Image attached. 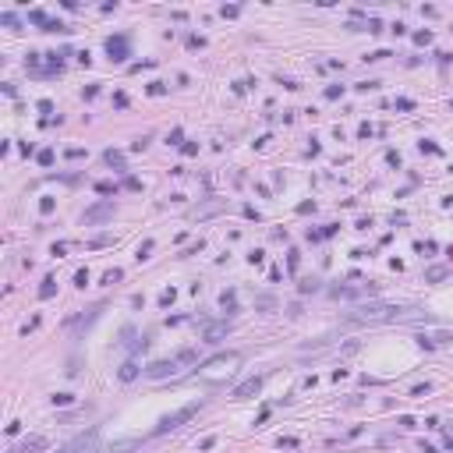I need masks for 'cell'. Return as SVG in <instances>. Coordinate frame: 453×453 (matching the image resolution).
I'll return each mask as SVG.
<instances>
[{"label":"cell","mask_w":453,"mask_h":453,"mask_svg":"<svg viewBox=\"0 0 453 453\" xmlns=\"http://www.w3.org/2000/svg\"><path fill=\"white\" fill-rule=\"evenodd\" d=\"M135 376H138V365H135V361H128V365L121 369V379H124V382H131Z\"/></svg>","instance_id":"12"},{"label":"cell","mask_w":453,"mask_h":453,"mask_svg":"<svg viewBox=\"0 0 453 453\" xmlns=\"http://www.w3.org/2000/svg\"><path fill=\"white\" fill-rule=\"evenodd\" d=\"M407 308H397V304H361L347 315V322H393V319H404Z\"/></svg>","instance_id":"2"},{"label":"cell","mask_w":453,"mask_h":453,"mask_svg":"<svg viewBox=\"0 0 453 453\" xmlns=\"http://www.w3.org/2000/svg\"><path fill=\"white\" fill-rule=\"evenodd\" d=\"M39 294H43V298H50V294H53V280H46V284L39 287Z\"/></svg>","instance_id":"14"},{"label":"cell","mask_w":453,"mask_h":453,"mask_svg":"<svg viewBox=\"0 0 453 453\" xmlns=\"http://www.w3.org/2000/svg\"><path fill=\"white\" fill-rule=\"evenodd\" d=\"M43 446H46V439H43V436H36V439H25L21 446H14L11 453H32V450H43Z\"/></svg>","instance_id":"10"},{"label":"cell","mask_w":453,"mask_h":453,"mask_svg":"<svg viewBox=\"0 0 453 453\" xmlns=\"http://www.w3.org/2000/svg\"><path fill=\"white\" fill-rule=\"evenodd\" d=\"M234 361H237V351H227V354H216V358L202 361V369H199V372H220V369L234 365Z\"/></svg>","instance_id":"5"},{"label":"cell","mask_w":453,"mask_h":453,"mask_svg":"<svg viewBox=\"0 0 453 453\" xmlns=\"http://www.w3.org/2000/svg\"><path fill=\"white\" fill-rule=\"evenodd\" d=\"M96 446H99V432H96V429H89L85 436H78L75 443H68L61 453H96Z\"/></svg>","instance_id":"4"},{"label":"cell","mask_w":453,"mask_h":453,"mask_svg":"<svg viewBox=\"0 0 453 453\" xmlns=\"http://www.w3.org/2000/svg\"><path fill=\"white\" fill-rule=\"evenodd\" d=\"M195 358H199V351H177L174 358H163V361H152L149 369H146V379H152V382H159V379L181 376V369H184V365H191Z\"/></svg>","instance_id":"1"},{"label":"cell","mask_w":453,"mask_h":453,"mask_svg":"<svg viewBox=\"0 0 453 453\" xmlns=\"http://www.w3.org/2000/svg\"><path fill=\"white\" fill-rule=\"evenodd\" d=\"M443 276H446V266H432V269L425 273V280H429V284H436V280H443Z\"/></svg>","instance_id":"11"},{"label":"cell","mask_w":453,"mask_h":453,"mask_svg":"<svg viewBox=\"0 0 453 453\" xmlns=\"http://www.w3.org/2000/svg\"><path fill=\"white\" fill-rule=\"evenodd\" d=\"M106 50H110V57H114V61H124V57H128V43H124V39H110V43H106Z\"/></svg>","instance_id":"9"},{"label":"cell","mask_w":453,"mask_h":453,"mask_svg":"<svg viewBox=\"0 0 453 453\" xmlns=\"http://www.w3.org/2000/svg\"><path fill=\"white\" fill-rule=\"evenodd\" d=\"M202 411V400H191V404H184L181 411H174V414H166V418H159V425L152 429V436H166V432H174V429H181L188 418H195Z\"/></svg>","instance_id":"3"},{"label":"cell","mask_w":453,"mask_h":453,"mask_svg":"<svg viewBox=\"0 0 453 453\" xmlns=\"http://www.w3.org/2000/svg\"><path fill=\"white\" fill-rule=\"evenodd\" d=\"M365 294H376L372 287H333V298H365Z\"/></svg>","instance_id":"8"},{"label":"cell","mask_w":453,"mask_h":453,"mask_svg":"<svg viewBox=\"0 0 453 453\" xmlns=\"http://www.w3.org/2000/svg\"><path fill=\"white\" fill-rule=\"evenodd\" d=\"M110 216H114V206H96V209H89L81 220H85V223H99V220H110Z\"/></svg>","instance_id":"7"},{"label":"cell","mask_w":453,"mask_h":453,"mask_svg":"<svg viewBox=\"0 0 453 453\" xmlns=\"http://www.w3.org/2000/svg\"><path fill=\"white\" fill-rule=\"evenodd\" d=\"M106 163H110V166H124V159H121V152H106Z\"/></svg>","instance_id":"13"},{"label":"cell","mask_w":453,"mask_h":453,"mask_svg":"<svg viewBox=\"0 0 453 453\" xmlns=\"http://www.w3.org/2000/svg\"><path fill=\"white\" fill-rule=\"evenodd\" d=\"M259 386H262V376H251V379H244L241 386H234V393H230V397H234V400H244V397H248V393H255Z\"/></svg>","instance_id":"6"}]
</instances>
